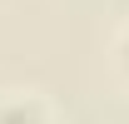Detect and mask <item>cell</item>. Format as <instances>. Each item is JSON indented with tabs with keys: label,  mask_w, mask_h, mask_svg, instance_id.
<instances>
[{
	"label": "cell",
	"mask_w": 129,
	"mask_h": 124,
	"mask_svg": "<svg viewBox=\"0 0 129 124\" xmlns=\"http://www.w3.org/2000/svg\"><path fill=\"white\" fill-rule=\"evenodd\" d=\"M0 124H40V119H35V109H25V104H0Z\"/></svg>",
	"instance_id": "6da1fadb"
},
{
	"label": "cell",
	"mask_w": 129,
	"mask_h": 124,
	"mask_svg": "<svg viewBox=\"0 0 129 124\" xmlns=\"http://www.w3.org/2000/svg\"><path fill=\"white\" fill-rule=\"evenodd\" d=\"M124 55H129V45H124Z\"/></svg>",
	"instance_id": "7a4b0ae2"
}]
</instances>
